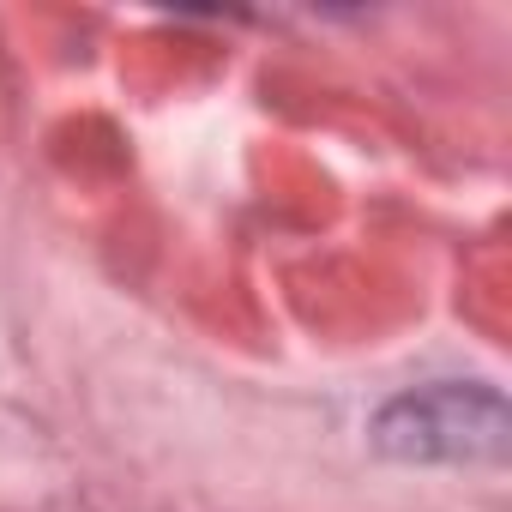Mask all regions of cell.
Returning <instances> with one entry per match:
<instances>
[{
  "label": "cell",
  "instance_id": "obj_1",
  "mask_svg": "<svg viewBox=\"0 0 512 512\" xmlns=\"http://www.w3.org/2000/svg\"><path fill=\"white\" fill-rule=\"evenodd\" d=\"M380 446L404 458H500L506 446V404L494 392H416L380 416Z\"/></svg>",
  "mask_w": 512,
  "mask_h": 512
}]
</instances>
